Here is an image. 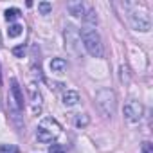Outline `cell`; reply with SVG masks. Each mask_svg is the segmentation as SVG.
Wrapping results in <instances>:
<instances>
[{"instance_id":"1","label":"cell","mask_w":153,"mask_h":153,"mask_svg":"<svg viewBox=\"0 0 153 153\" xmlns=\"http://www.w3.org/2000/svg\"><path fill=\"white\" fill-rule=\"evenodd\" d=\"M79 38L87 49V52L94 58H101L103 56V43H101V36L94 27H83L79 33Z\"/></svg>"},{"instance_id":"2","label":"cell","mask_w":153,"mask_h":153,"mask_svg":"<svg viewBox=\"0 0 153 153\" xmlns=\"http://www.w3.org/2000/svg\"><path fill=\"white\" fill-rule=\"evenodd\" d=\"M59 133H61V126H59L58 121L52 119V117L42 119V123H40L38 128H36V139H38L40 142H45V144L56 140Z\"/></svg>"},{"instance_id":"3","label":"cell","mask_w":153,"mask_h":153,"mask_svg":"<svg viewBox=\"0 0 153 153\" xmlns=\"http://www.w3.org/2000/svg\"><path fill=\"white\" fill-rule=\"evenodd\" d=\"M96 105H97L99 112H101L105 117H112V115L115 114V106H117V99H115L114 90H110V88H101V90L96 94Z\"/></svg>"},{"instance_id":"4","label":"cell","mask_w":153,"mask_h":153,"mask_svg":"<svg viewBox=\"0 0 153 153\" xmlns=\"http://www.w3.org/2000/svg\"><path fill=\"white\" fill-rule=\"evenodd\" d=\"M130 22H131V25H133L135 31L148 33V31L151 29V18H149V15L144 13V11H140V13L135 11V13L130 16Z\"/></svg>"},{"instance_id":"5","label":"cell","mask_w":153,"mask_h":153,"mask_svg":"<svg viewBox=\"0 0 153 153\" xmlns=\"http://www.w3.org/2000/svg\"><path fill=\"white\" fill-rule=\"evenodd\" d=\"M142 112H144V108L139 101H130L124 106V119L130 123H139L142 119Z\"/></svg>"},{"instance_id":"6","label":"cell","mask_w":153,"mask_h":153,"mask_svg":"<svg viewBox=\"0 0 153 153\" xmlns=\"http://www.w3.org/2000/svg\"><path fill=\"white\" fill-rule=\"evenodd\" d=\"M9 101L13 103V106L20 112L24 110V94H22V88L18 85V81L13 78L11 79V88H9Z\"/></svg>"},{"instance_id":"7","label":"cell","mask_w":153,"mask_h":153,"mask_svg":"<svg viewBox=\"0 0 153 153\" xmlns=\"http://www.w3.org/2000/svg\"><path fill=\"white\" fill-rule=\"evenodd\" d=\"M29 94H31V108H33V114L38 115L42 112V106H43L42 94H40V90H36V85H29Z\"/></svg>"},{"instance_id":"8","label":"cell","mask_w":153,"mask_h":153,"mask_svg":"<svg viewBox=\"0 0 153 153\" xmlns=\"http://www.w3.org/2000/svg\"><path fill=\"white\" fill-rule=\"evenodd\" d=\"M79 103V94L76 92V90H67L63 94V105L65 106H74V105H78Z\"/></svg>"},{"instance_id":"9","label":"cell","mask_w":153,"mask_h":153,"mask_svg":"<svg viewBox=\"0 0 153 153\" xmlns=\"http://www.w3.org/2000/svg\"><path fill=\"white\" fill-rule=\"evenodd\" d=\"M51 70H52L54 74H63V72L67 70V61H65L63 58H54V59L51 61Z\"/></svg>"},{"instance_id":"10","label":"cell","mask_w":153,"mask_h":153,"mask_svg":"<svg viewBox=\"0 0 153 153\" xmlns=\"http://www.w3.org/2000/svg\"><path fill=\"white\" fill-rule=\"evenodd\" d=\"M67 7H68V11H70L74 16H83L85 7H83V4H81V2H72V4H68Z\"/></svg>"},{"instance_id":"11","label":"cell","mask_w":153,"mask_h":153,"mask_svg":"<svg viewBox=\"0 0 153 153\" xmlns=\"http://www.w3.org/2000/svg\"><path fill=\"white\" fill-rule=\"evenodd\" d=\"M6 20L7 22H15L16 18H20V9H16V7H11V9H6Z\"/></svg>"},{"instance_id":"12","label":"cell","mask_w":153,"mask_h":153,"mask_svg":"<svg viewBox=\"0 0 153 153\" xmlns=\"http://www.w3.org/2000/svg\"><path fill=\"white\" fill-rule=\"evenodd\" d=\"M22 25L20 24H13V25H9V29H7V34H9V38H16V36H20L22 34Z\"/></svg>"},{"instance_id":"13","label":"cell","mask_w":153,"mask_h":153,"mask_svg":"<svg viewBox=\"0 0 153 153\" xmlns=\"http://www.w3.org/2000/svg\"><path fill=\"white\" fill-rule=\"evenodd\" d=\"M38 11H40L42 15H49V13L52 11V4H49V2H40V4H38Z\"/></svg>"},{"instance_id":"14","label":"cell","mask_w":153,"mask_h":153,"mask_svg":"<svg viewBox=\"0 0 153 153\" xmlns=\"http://www.w3.org/2000/svg\"><path fill=\"white\" fill-rule=\"evenodd\" d=\"M0 153H18V148L15 144H2L0 146Z\"/></svg>"},{"instance_id":"15","label":"cell","mask_w":153,"mask_h":153,"mask_svg":"<svg viewBox=\"0 0 153 153\" xmlns=\"http://www.w3.org/2000/svg\"><path fill=\"white\" fill-rule=\"evenodd\" d=\"M49 153H65V146H61V144H52V146L49 148Z\"/></svg>"},{"instance_id":"16","label":"cell","mask_w":153,"mask_h":153,"mask_svg":"<svg viewBox=\"0 0 153 153\" xmlns=\"http://www.w3.org/2000/svg\"><path fill=\"white\" fill-rule=\"evenodd\" d=\"M13 54H15L16 58H24V54H25V47H24V45L15 47V49H13Z\"/></svg>"},{"instance_id":"17","label":"cell","mask_w":153,"mask_h":153,"mask_svg":"<svg viewBox=\"0 0 153 153\" xmlns=\"http://www.w3.org/2000/svg\"><path fill=\"white\" fill-rule=\"evenodd\" d=\"M88 124V117L87 115H79L78 119H76V126H87Z\"/></svg>"},{"instance_id":"18","label":"cell","mask_w":153,"mask_h":153,"mask_svg":"<svg viewBox=\"0 0 153 153\" xmlns=\"http://www.w3.org/2000/svg\"><path fill=\"white\" fill-rule=\"evenodd\" d=\"M142 153H153V148H151L149 142H144L142 144Z\"/></svg>"},{"instance_id":"19","label":"cell","mask_w":153,"mask_h":153,"mask_svg":"<svg viewBox=\"0 0 153 153\" xmlns=\"http://www.w3.org/2000/svg\"><path fill=\"white\" fill-rule=\"evenodd\" d=\"M0 45H2V38H0Z\"/></svg>"},{"instance_id":"20","label":"cell","mask_w":153,"mask_h":153,"mask_svg":"<svg viewBox=\"0 0 153 153\" xmlns=\"http://www.w3.org/2000/svg\"><path fill=\"white\" fill-rule=\"evenodd\" d=\"M0 81H2V76H0Z\"/></svg>"}]
</instances>
